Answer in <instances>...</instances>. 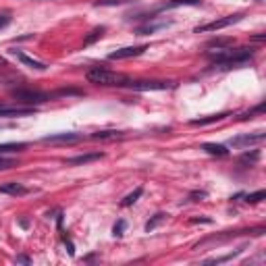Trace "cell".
Segmentation results:
<instances>
[{
	"label": "cell",
	"mask_w": 266,
	"mask_h": 266,
	"mask_svg": "<svg viewBox=\"0 0 266 266\" xmlns=\"http://www.w3.org/2000/svg\"><path fill=\"white\" fill-rule=\"evenodd\" d=\"M202 5V0H167L158 7V11H171V9H179V7H195Z\"/></svg>",
	"instance_id": "12"
},
{
	"label": "cell",
	"mask_w": 266,
	"mask_h": 266,
	"mask_svg": "<svg viewBox=\"0 0 266 266\" xmlns=\"http://www.w3.org/2000/svg\"><path fill=\"white\" fill-rule=\"evenodd\" d=\"M202 150H206L208 154H212V156H227L229 154L227 146H223V144H204Z\"/></svg>",
	"instance_id": "14"
},
{
	"label": "cell",
	"mask_w": 266,
	"mask_h": 266,
	"mask_svg": "<svg viewBox=\"0 0 266 266\" xmlns=\"http://www.w3.org/2000/svg\"><path fill=\"white\" fill-rule=\"evenodd\" d=\"M231 42H233L231 38H225V40H214V42H210V44H208V46H212V48H218V50H223L225 46H229Z\"/></svg>",
	"instance_id": "24"
},
{
	"label": "cell",
	"mask_w": 266,
	"mask_h": 266,
	"mask_svg": "<svg viewBox=\"0 0 266 266\" xmlns=\"http://www.w3.org/2000/svg\"><path fill=\"white\" fill-rule=\"evenodd\" d=\"M266 136H264V131H256L254 136H237V138H233L231 140V146H235V148H239V146H252V144H258V142H262Z\"/></svg>",
	"instance_id": "8"
},
{
	"label": "cell",
	"mask_w": 266,
	"mask_h": 266,
	"mask_svg": "<svg viewBox=\"0 0 266 266\" xmlns=\"http://www.w3.org/2000/svg\"><path fill=\"white\" fill-rule=\"evenodd\" d=\"M127 3H131V0H96V7H121Z\"/></svg>",
	"instance_id": "21"
},
{
	"label": "cell",
	"mask_w": 266,
	"mask_h": 266,
	"mask_svg": "<svg viewBox=\"0 0 266 266\" xmlns=\"http://www.w3.org/2000/svg\"><path fill=\"white\" fill-rule=\"evenodd\" d=\"M17 262H19V264H31V260H29L27 256H17Z\"/></svg>",
	"instance_id": "27"
},
{
	"label": "cell",
	"mask_w": 266,
	"mask_h": 266,
	"mask_svg": "<svg viewBox=\"0 0 266 266\" xmlns=\"http://www.w3.org/2000/svg\"><path fill=\"white\" fill-rule=\"evenodd\" d=\"M225 117H227V113H223V115H212V117H208V119H195V121H191V125H208V123L223 121Z\"/></svg>",
	"instance_id": "19"
},
{
	"label": "cell",
	"mask_w": 266,
	"mask_h": 266,
	"mask_svg": "<svg viewBox=\"0 0 266 266\" xmlns=\"http://www.w3.org/2000/svg\"><path fill=\"white\" fill-rule=\"evenodd\" d=\"M142 193H144V189H142V187H138L136 191H131V193H129V195L123 200V202H121V206H125V208H127V206H133V204H136L138 200L142 197Z\"/></svg>",
	"instance_id": "18"
},
{
	"label": "cell",
	"mask_w": 266,
	"mask_h": 266,
	"mask_svg": "<svg viewBox=\"0 0 266 266\" xmlns=\"http://www.w3.org/2000/svg\"><path fill=\"white\" fill-rule=\"evenodd\" d=\"M258 158H260V152H258V150H254L252 154H250V152L243 154V156H241V162H256Z\"/></svg>",
	"instance_id": "25"
},
{
	"label": "cell",
	"mask_w": 266,
	"mask_h": 266,
	"mask_svg": "<svg viewBox=\"0 0 266 266\" xmlns=\"http://www.w3.org/2000/svg\"><path fill=\"white\" fill-rule=\"evenodd\" d=\"M264 197H266V191L260 189V191H256V193H248V195H246V202H248V204H258V202H262Z\"/></svg>",
	"instance_id": "22"
},
{
	"label": "cell",
	"mask_w": 266,
	"mask_h": 266,
	"mask_svg": "<svg viewBox=\"0 0 266 266\" xmlns=\"http://www.w3.org/2000/svg\"><path fill=\"white\" fill-rule=\"evenodd\" d=\"M104 31H106L104 27H96V29H94L90 36H87V38L83 40V46H90V44H94L98 38H102V34H104Z\"/></svg>",
	"instance_id": "20"
},
{
	"label": "cell",
	"mask_w": 266,
	"mask_h": 266,
	"mask_svg": "<svg viewBox=\"0 0 266 266\" xmlns=\"http://www.w3.org/2000/svg\"><path fill=\"white\" fill-rule=\"evenodd\" d=\"M0 193H7V195H25V193H27V187H25L23 183L11 181V183L0 185Z\"/></svg>",
	"instance_id": "13"
},
{
	"label": "cell",
	"mask_w": 266,
	"mask_h": 266,
	"mask_svg": "<svg viewBox=\"0 0 266 266\" xmlns=\"http://www.w3.org/2000/svg\"><path fill=\"white\" fill-rule=\"evenodd\" d=\"M123 138V131H98L92 136V140H117Z\"/></svg>",
	"instance_id": "16"
},
{
	"label": "cell",
	"mask_w": 266,
	"mask_h": 266,
	"mask_svg": "<svg viewBox=\"0 0 266 266\" xmlns=\"http://www.w3.org/2000/svg\"><path fill=\"white\" fill-rule=\"evenodd\" d=\"M27 148V144L19 142V144H0V156L3 154H11V152H23Z\"/></svg>",
	"instance_id": "15"
},
{
	"label": "cell",
	"mask_w": 266,
	"mask_h": 266,
	"mask_svg": "<svg viewBox=\"0 0 266 266\" xmlns=\"http://www.w3.org/2000/svg\"><path fill=\"white\" fill-rule=\"evenodd\" d=\"M104 156L102 152H94V154H81V156H73L69 160H64L66 167H79V164H87V162H94V160H100Z\"/></svg>",
	"instance_id": "10"
},
{
	"label": "cell",
	"mask_w": 266,
	"mask_h": 266,
	"mask_svg": "<svg viewBox=\"0 0 266 266\" xmlns=\"http://www.w3.org/2000/svg\"><path fill=\"white\" fill-rule=\"evenodd\" d=\"M167 216H169V214H164V212L154 214V218H152V220H148V223H146V231H148V233H150V231H154V229H156V227L162 223V220H167Z\"/></svg>",
	"instance_id": "17"
},
{
	"label": "cell",
	"mask_w": 266,
	"mask_h": 266,
	"mask_svg": "<svg viewBox=\"0 0 266 266\" xmlns=\"http://www.w3.org/2000/svg\"><path fill=\"white\" fill-rule=\"evenodd\" d=\"M252 56H254L252 48H237V50L223 48L220 52H216V56H214V66H220V69H231V66H237V64H243V62L252 60Z\"/></svg>",
	"instance_id": "1"
},
{
	"label": "cell",
	"mask_w": 266,
	"mask_h": 266,
	"mask_svg": "<svg viewBox=\"0 0 266 266\" xmlns=\"http://www.w3.org/2000/svg\"><path fill=\"white\" fill-rule=\"evenodd\" d=\"M125 229H127V223H125V220L121 218V220H117V223H115V227H113V235H115V237H123Z\"/></svg>",
	"instance_id": "23"
},
{
	"label": "cell",
	"mask_w": 266,
	"mask_h": 266,
	"mask_svg": "<svg viewBox=\"0 0 266 266\" xmlns=\"http://www.w3.org/2000/svg\"><path fill=\"white\" fill-rule=\"evenodd\" d=\"M34 113V106L27 108H19V106H5L0 104V117H25Z\"/></svg>",
	"instance_id": "9"
},
{
	"label": "cell",
	"mask_w": 266,
	"mask_h": 266,
	"mask_svg": "<svg viewBox=\"0 0 266 266\" xmlns=\"http://www.w3.org/2000/svg\"><path fill=\"white\" fill-rule=\"evenodd\" d=\"M243 19V13H237V15H229V17H223V19H216V21H210V23L206 25H200L195 27L193 31L195 34H206V31H218V29H225L233 23H239V21Z\"/></svg>",
	"instance_id": "3"
},
{
	"label": "cell",
	"mask_w": 266,
	"mask_h": 266,
	"mask_svg": "<svg viewBox=\"0 0 266 266\" xmlns=\"http://www.w3.org/2000/svg\"><path fill=\"white\" fill-rule=\"evenodd\" d=\"M85 79L96 85H125L127 77L117 73V71H108L104 66H94V69L87 71Z\"/></svg>",
	"instance_id": "2"
},
{
	"label": "cell",
	"mask_w": 266,
	"mask_h": 266,
	"mask_svg": "<svg viewBox=\"0 0 266 266\" xmlns=\"http://www.w3.org/2000/svg\"><path fill=\"white\" fill-rule=\"evenodd\" d=\"M148 50V46L144 44V46H127V48H119L115 52H110L108 58L110 60H123V58H131V56H140Z\"/></svg>",
	"instance_id": "6"
},
{
	"label": "cell",
	"mask_w": 266,
	"mask_h": 266,
	"mask_svg": "<svg viewBox=\"0 0 266 266\" xmlns=\"http://www.w3.org/2000/svg\"><path fill=\"white\" fill-rule=\"evenodd\" d=\"M83 136H79V133H54V136H46L42 142L44 144H73V142H79Z\"/></svg>",
	"instance_id": "7"
},
{
	"label": "cell",
	"mask_w": 266,
	"mask_h": 266,
	"mask_svg": "<svg viewBox=\"0 0 266 266\" xmlns=\"http://www.w3.org/2000/svg\"><path fill=\"white\" fill-rule=\"evenodd\" d=\"M11 23V15H0V27H7Z\"/></svg>",
	"instance_id": "26"
},
{
	"label": "cell",
	"mask_w": 266,
	"mask_h": 266,
	"mask_svg": "<svg viewBox=\"0 0 266 266\" xmlns=\"http://www.w3.org/2000/svg\"><path fill=\"white\" fill-rule=\"evenodd\" d=\"M11 54H15L21 62H23L25 66H29V69H34V71H46V69H48V66L44 64V62H40V60L27 56V54H23V52H19V50H11Z\"/></svg>",
	"instance_id": "11"
},
{
	"label": "cell",
	"mask_w": 266,
	"mask_h": 266,
	"mask_svg": "<svg viewBox=\"0 0 266 266\" xmlns=\"http://www.w3.org/2000/svg\"><path fill=\"white\" fill-rule=\"evenodd\" d=\"M13 98H17L19 102H25V104H40V102H48L52 96L50 94H44V92H34V90H15Z\"/></svg>",
	"instance_id": "5"
},
{
	"label": "cell",
	"mask_w": 266,
	"mask_h": 266,
	"mask_svg": "<svg viewBox=\"0 0 266 266\" xmlns=\"http://www.w3.org/2000/svg\"><path fill=\"white\" fill-rule=\"evenodd\" d=\"M258 3H262V0H258Z\"/></svg>",
	"instance_id": "28"
},
{
	"label": "cell",
	"mask_w": 266,
	"mask_h": 266,
	"mask_svg": "<svg viewBox=\"0 0 266 266\" xmlns=\"http://www.w3.org/2000/svg\"><path fill=\"white\" fill-rule=\"evenodd\" d=\"M123 87H129V90H136V92H154V90H171L173 81H125Z\"/></svg>",
	"instance_id": "4"
}]
</instances>
